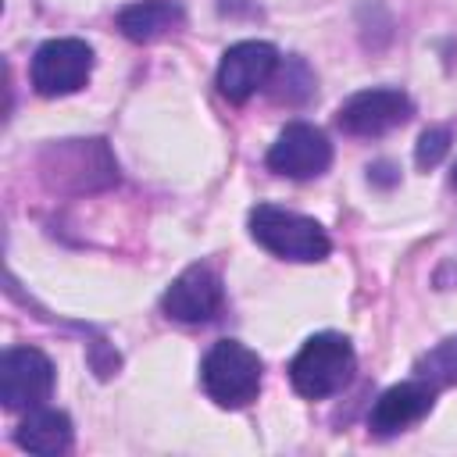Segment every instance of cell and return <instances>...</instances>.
Instances as JSON below:
<instances>
[{"instance_id": "obj_7", "label": "cell", "mask_w": 457, "mask_h": 457, "mask_svg": "<svg viewBox=\"0 0 457 457\" xmlns=\"http://www.w3.org/2000/svg\"><path fill=\"white\" fill-rule=\"evenodd\" d=\"M278 71V50L261 39L232 43L218 64V93L232 104H246Z\"/></svg>"}, {"instance_id": "obj_8", "label": "cell", "mask_w": 457, "mask_h": 457, "mask_svg": "<svg viewBox=\"0 0 457 457\" xmlns=\"http://www.w3.org/2000/svg\"><path fill=\"white\" fill-rule=\"evenodd\" d=\"M332 164V143L307 121H289L268 150V168L286 179H318Z\"/></svg>"}, {"instance_id": "obj_12", "label": "cell", "mask_w": 457, "mask_h": 457, "mask_svg": "<svg viewBox=\"0 0 457 457\" xmlns=\"http://www.w3.org/2000/svg\"><path fill=\"white\" fill-rule=\"evenodd\" d=\"M186 11L179 0H136L118 11V29L132 43H154L175 29H182Z\"/></svg>"}, {"instance_id": "obj_3", "label": "cell", "mask_w": 457, "mask_h": 457, "mask_svg": "<svg viewBox=\"0 0 457 457\" xmlns=\"http://www.w3.org/2000/svg\"><path fill=\"white\" fill-rule=\"evenodd\" d=\"M200 382L218 407H246L261 389V357L236 339H221L207 350Z\"/></svg>"}, {"instance_id": "obj_4", "label": "cell", "mask_w": 457, "mask_h": 457, "mask_svg": "<svg viewBox=\"0 0 457 457\" xmlns=\"http://www.w3.org/2000/svg\"><path fill=\"white\" fill-rule=\"evenodd\" d=\"M43 179L54 189L86 193L118 182V164L104 139H68L43 154Z\"/></svg>"}, {"instance_id": "obj_13", "label": "cell", "mask_w": 457, "mask_h": 457, "mask_svg": "<svg viewBox=\"0 0 457 457\" xmlns=\"http://www.w3.org/2000/svg\"><path fill=\"white\" fill-rule=\"evenodd\" d=\"M14 439L29 453H43V457L64 453L71 446V418L54 407H32L29 418L18 425Z\"/></svg>"}, {"instance_id": "obj_11", "label": "cell", "mask_w": 457, "mask_h": 457, "mask_svg": "<svg viewBox=\"0 0 457 457\" xmlns=\"http://www.w3.org/2000/svg\"><path fill=\"white\" fill-rule=\"evenodd\" d=\"M432 400H436V386H432V382H425V378L396 382V386H389V389L375 400V407H371V414H368V428H371L375 436H396V432H403L407 425L421 421V418L432 411Z\"/></svg>"}, {"instance_id": "obj_14", "label": "cell", "mask_w": 457, "mask_h": 457, "mask_svg": "<svg viewBox=\"0 0 457 457\" xmlns=\"http://www.w3.org/2000/svg\"><path fill=\"white\" fill-rule=\"evenodd\" d=\"M418 378L439 386H453L457 382V339H443L436 350H428L418 361Z\"/></svg>"}, {"instance_id": "obj_16", "label": "cell", "mask_w": 457, "mask_h": 457, "mask_svg": "<svg viewBox=\"0 0 457 457\" xmlns=\"http://www.w3.org/2000/svg\"><path fill=\"white\" fill-rule=\"evenodd\" d=\"M450 182H453V189H457V164H453V175H450Z\"/></svg>"}, {"instance_id": "obj_15", "label": "cell", "mask_w": 457, "mask_h": 457, "mask_svg": "<svg viewBox=\"0 0 457 457\" xmlns=\"http://www.w3.org/2000/svg\"><path fill=\"white\" fill-rule=\"evenodd\" d=\"M446 150H450V129H443V125H436V129H425L421 132V139H418V150H414V161H418V168H436L443 157H446Z\"/></svg>"}, {"instance_id": "obj_6", "label": "cell", "mask_w": 457, "mask_h": 457, "mask_svg": "<svg viewBox=\"0 0 457 457\" xmlns=\"http://www.w3.org/2000/svg\"><path fill=\"white\" fill-rule=\"evenodd\" d=\"M54 389V364L36 346H11L0 357V400L7 411H32Z\"/></svg>"}, {"instance_id": "obj_9", "label": "cell", "mask_w": 457, "mask_h": 457, "mask_svg": "<svg viewBox=\"0 0 457 457\" xmlns=\"http://www.w3.org/2000/svg\"><path fill=\"white\" fill-rule=\"evenodd\" d=\"M411 111H414V104H411V96H407L403 89L378 86V89H361V93H353V96L339 107L336 121H339V129L350 132V136H382V132L403 125V121L411 118Z\"/></svg>"}, {"instance_id": "obj_2", "label": "cell", "mask_w": 457, "mask_h": 457, "mask_svg": "<svg viewBox=\"0 0 457 457\" xmlns=\"http://www.w3.org/2000/svg\"><path fill=\"white\" fill-rule=\"evenodd\" d=\"M353 364H357V357H353V346H350L346 336H339V332H318L293 357L289 378H293V389L300 396L325 400V396L339 393L350 382Z\"/></svg>"}, {"instance_id": "obj_5", "label": "cell", "mask_w": 457, "mask_h": 457, "mask_svg": "<svg viewBox=\"0 0 457 457\" xmlns=\"http://www.w3.org/2000/svg\"><path fill=\"white\" fill-rule=\"evenodd\" d=\"M89 71H93V46L75 36L46 39L32 54V68H29L32 89L39 96H68L89 82Z\"/></svg>"}, {"instance_id": "obj_1", "label": "cell", "mask_w": 457, "mask_h": 457, "mask_svg": "<svg viewBox=\"0 0 457 457\" xmlns=\"http://www.w3.org/2000/svg\"><path fill=\"white\" fill-rule=\"evenodd\" d=\"M250 236L282 261H325L332 250L325 228L314 218L275 204H257L250 211Z\"/></svg>"}, {"instance_id": "obj_10", "label": "cell", "mask_w": 457, "mask_h": 457, "mask_svg": "<svg viewBox=\"0 0 457 457\" xmlns=\"http://www.w3.org/2000/svg\"><path fill=\"white\" fill-rule=\"evenodd\" d=\"M225 303L221 278L207 264H189L161 296V307L168 318L186 321V325H204L211 321Z\"/></svg>"}]
</instances>
